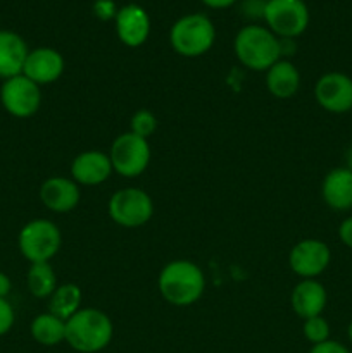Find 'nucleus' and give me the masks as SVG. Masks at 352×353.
Returning <instances> with one entry per match:
<instances>
[{
	"mask_svg": "<svg viewBox=\"0 0 352 353\" xmlns=\"http://www.w3.org/2000/svg\"><path fill=\"white\" fill-rule=\"evenodd\" d=\"M345 168H349L352 171V147L349 148L347 152V165H345Z\"/></svg>",
	"mask_w": 352,
	"mask_h": 353,
	"instance_id": "nucleus-30",
	"label": "nucleus"
},
{
	"mask_svg": "<svg viewBox=\"0 0 352 353\" xmlns=\"http://www.w3.org/2000/svg\"><path fill=\"white\" fill-rule=\"evenodd\" d=\"M113 336V321L99 309H79L66 321V343L79 353L102 352L109 347Z\"/></svg>",
	"mask_w": 352,
	"mask_h": 353,
	"instance_id": "nucleus-2",
	"label": "nucleus"
},
{
	"mask_svg": "<svg viewBox=\"0 0 352 353\" xmlns=\"http://www.w3.org/2000/svg\"><path fill=\"white\" fill-rule=\"evenodd\" d=\"M113 171L109 154L102 150L81 152L71 164V178L83 186L102 185L110 178Z\"/></svg>",
	"mask_w": 352,
	"mask_h": 353,
	"instance_id": "nucleus-14",
	"label": "nucleus"
},
{
	"mask_svg": "<svg viewBox=\"0 0 352 353\" xmlns=\"http://www.w3.org/2000/svg\"><path fill=\"white\" fill-rule=\"evenodd\" d=\"M321 196L330 209L345 212L352 209V171L349 168H335L321 183Z\"/></svg>",
	"mask_w": 352,
	"mask_h": 353,
	"instance_id": "nucleus-17",
	"label": "nucleus"
},
{
	"mask_svg": "<svg viewBox=\"0 0 352 353\" xmlns=\"http://www.w3.org/2000/svg\"><path fill=\"white\" fill-rule=\"evenodd\" d=\"M157 288L162 299L176 307H188L199 302L206 292V278L195 262L178 259L161 269Z\"/></svg>",
	"mask_w": 352,
	"mask_h": 353,
	"instance_id": "nucleus-1",
	"label": "nucleus"
},
{
	"mask_svg": "<svg viewBox=\"0 0 352 353\" xmlns=\"http://www.w3.org/2000/svg\"><path fill=\"white\" fill-rule=\"evenodd\" d=\"M62 243L61 230L48 219H33L24 224L17 236L21 255L30 264L48 262L59 252Z\"/></svg>",
	"mask_w": 352,
	"mask_h": 353,
	"instance_id": "nucleus-5",
	"label": "nucleus"
},
{
	"mask_svg": "<svg viewBox=\"0 0 352 353\" xmlns=\"http://www.w3.org/2000/svg\"><path fill=\"white\" fill-rule=\"evenodd\" d=\"M81 290L72 283H66L55 288L48 299V312L61 317L62 321H68L81 309Z\"/></svg>",
	"mask_w": 352,
	"mask_h": 353,
	"instance_id": "nucleus-21",
	"label": "nucleus"
},
{
	"mask_svg": "<svg viewBox=\"0 0 352 353\" xmlns=\"http://www.w3.org/2000/svg\"><path fill=\"white\" fill-rule=\"evenodd\" d=\"M302 333L309 343H323V341L330 340V324L323 316L309 317V319L304 321Z\"/></svg>",
	"mask_w": 352,
	"mask_h": 353,
	"instance_id": "nucleus-24",
	"label": "nucleus"
},
{
	"mask_svg": "<svg viewBox=\"0 0 352 353\" xmlns=\"http://www.w3.org/2000/svg\"><path fill=\"white\" fill-rule=\"evenodd\" d=\"M10 290H12V281L6 272H0V299H7Z\"/></svg>",
	"mask_w": 352,
	"mask_h": 353,
	"instance_id": "nucleus-28",
	"label": "nucleus"
},
{
	"mask_svg": "<svg viewBox=\"0 0 352 353\" xmlns=\"http://www.w3.org/2000/svg\"><path fill=\"white\" fill-rule=\"evenodd\" d=\"M26 285L31 295L37 296V299H50V295L57 288L54 268L48 262L31 264L26 276Z\"/></svg>",
	"mask_w": 352,
	"mask_h": 353,
	"instance_id": "nucleus-22",
	"label": "nucleus"
},
{
	"mask_svg": "<svg viewBox=\"0 0 352 353\" xmlns=\"http://www.w3.org/2000/svg\"><path fill=\"white\" fill-rule=\"evenodd\" d=\"M262 17L282 40L300 37L309 26V9L304 0H266Z\"/></svg>",
	"mask_w": 352,
	"mask_h": 353,
	"instance_id": "nucleus-6",
	"label": "nucleus"
},
{
	"mask_svg": "<svg viewBox=\"0 0 352 353\" xmlns=\"http://www.w3.org/2000/svg\"><path fill=\"white\" fill-rule=\"evenodd\" d=\"M347 336H349V340H351V343H352V321H351V323H349V327H347Z\"/></svg>",
	"mask_w": 352,
	"mask_h": 353,
	"instance_id": "nucleus-31",
	"label": "nucleus"
},
{
	"mask_svg": "<svg viewBox=\"0 0 352 353\" xmlns=\"http://www.w3.org/2000/svg\"><path fill=\"white\" fill-rule=\"evenodd\" d=\"M64 57L55 48L40 47L30 50L24 62L23 74L38 86L57 81L64 72Z\"/></svg>",
	"mask_w": 352,
	"mask_h": 353,
	"instance_id": "nucleus-13",
	"label": "nucleus"
},
{
	"mask_svg": "<svg viewBox=\"0 0 352 353\" xmlns=\"http://www.w3.org/2000/svg\"><path fill=\"white\" fill-rule=\"evenodd\" d=\"M155 130H157V117H155L148 109H140L131 116V121H130L131 133L148 140V138L155 133Z\"/></svg>",
	"mask_w": 352,
	"mask_h": 353,
	"instance_id": "nucleus-23",
	"label": "nucleus"
},
{
	"mask_svg": "<svg viewBox=\"0 0 352 353\" xmlns=\"http://www.w3.org/2000/svg\"><path fill=\"white\" fill-rule=\"evenodd\" d=\"M30 333L37 343L43 347H55L66 341V321L50 312H43L31 321Z\"/></svg>",
	"mask_w": 352,
	"mask_h": 353,
	"instance_id": "nucleus-20",
	"label": "nucleus"
},
{
	"mask_svg": "<svg viewBox=\"0 0 352 353\" xmlns=\"http://www.w3.org/2000/svg\"><path fill=\"white\" fill-rule=\"evenodd\" d=\"M28 45L17 33L9 30H0V78H14L23 74L24 62H26Z\"/></svg>",
	"mask_w": 352,
	"mask_h": 353,
	"instance_id": "nucleus-18",
	"label": "nucleus"
},
{
	"mask_svg": "<svg viewBox=\"0 0 352 353\" xmlns=\"http://www.w3.org/2000/svg\"><path fill=\"white\" fill-rule=\"evenodd\" d=\"M0 103L7 114L26 119L35 116L41 105V90L24 74L6 79L0 86Z\"/></svg>",
	"mask_w": 352,
	"mask_h": 353,
	"instance_id": "nucleus-9",
	"label": "nucleus"
},
{
	"mask_svg": "<svg viewBox=\"0 0 352 353\" xmlns=\"http://www.w3.org/2000/svg\"><path fill=\"white\" fill-rule=\"evenodd\" d=\"M202 2L211 9H226V7L233 6L237 0H202Z\"/></svg>",
	"mask_w": 352,
	"mask_h": 353,
	"instance_id": "nucleus-29",
	"label": "nucleus"
},
{
	"mask_svg": "<svg viewBox=\"0 0 352 353\" xmlns=\"http://www.w3.org/2000/svg\"><path fill=\"white\" fill-rule=\"evenodd\" d=\"M81 199L79 185L72 178L54 176L45 179L40 186V200L48 210L57 214L71 212Z\"/></svg>",
	"mask_w": 352,
	"mask_h": 353,
	"instance_id": "nucleus-15",
	"label": "nucleus"
},
{
	"mask_svg": "<svg viewBox=\"0 0 352 353\" xmlns=\"http://www.w3.org/2000/svg\"><path fill=\"white\" fill-rule=\"evenodd\" d=\"M116 33L121 43L137 48L147 41L150 34V17L137 3H128L116 12Z\"/></svg>",
	"mask_w": 352,
	"mask_h": 353,
	"instance_id": "nucleus-12",
	"label": "nucleus"
},
{
	"mask_svg": "<svg viewBox=\"0 0 352 353\" xmlns=\"http://www.w3.org/2000/svg\"><path fill=\"white\" fill-rule=\"evenodd\" d=\"M235 54L251 71H268L282 57V40L269 28L248 24L235 37Z\"/></svg>",
	"mask_w": 352,
	"mask_h": 353,
	"instance_id": "nucleus-3",
	"label": "nucleus"
},
{
	"mask_svg": "<svg viewBox=\"0 0 352 353\" xmlns=\"http://www.w3.org/2000/svg\"><path fill=\"white\" fill-rule=\"evenodd\" d=\"M216 28L204 14H188L176 21L169 31V43L183 57H200L213 48Z\"/></svg>",
	"mask_w": 352,
	"mask_h": 353,
	"instance_id": "nucleus-4",
	"label": "nucleus"
},
{
	"mask_svg": "<svg viewBox=\"0 0 352 353\" xmlns=\"http://www.w3.org/2000/svg\"><path fill=\"white\" fill-rule=\"evenodd\" d=\"M16 321V314H14L12 305L7 302V299H0V336L9 333Z\"/></svg>",
	"mask_w": 352,
	"mask_h": 353,
	"instance_id": "nucleus-25",
	"label": "nucleus"
},
{
	"mask_svg": "<svg viewBox=\"0 0 352 353\" xmlns=\"http://www.w3.org/2000/svg\"><path fill=\"white\" fill-rule=\"evenodd\" d=\"M338 238H340V241L345 247L352 250V216H349L347 219L340 223V226H338Z\"/></svg>",
	"mask_w": 352,
	"mask_h": 353,
	"instance_id": "nucleus-27",
	"label": "nucleus"
},
{
	"mask_svg": "<svg viewBox=\"0 0 352 353\" xmlns=\"http://www.w3.org/2000/svg\"><path fill=\"white\" fill-rule=\"evenodd\" d=\"M309 353H351L349 348L345 345H342L340 341H335V340H326L323 343H317L313 345Z\"/></svg>",
	"mask_w": 352,
	"mask_h": 353,
	"instance_id": "nucleus-26",
	"label": "nucleus"
},
{
	"mask_svg": "<svg viewBox=\"0 0 352 353\" xmlns=\"http://www.w3.org/2000/svg\"><path fill=\"white\" fill-rule=\"evenodd\" d=\"M109 157L117 174L124 178H137L150 164V145L148 140L128 131L113 141Z\"/></svg>",
	"mask_w": 352,
	"mask_h": 353,
	"instance_id": "nucleus-8",
	"label": "nucleus"
},
{
	"mask_svg": "<svg viewBox=\"0 0 352 353\" xmlns=\"http://www.w3.org/2000/svg\"><path fill=\"white\" fill-rule=\"evenodd\" d=\"M314 99L330 114L352 112V78L338 71L326 72L316 81Z\"/></svg>",
	"mask_w": 352,
	"mask_h": 353,
	"instance_id": "nucleus-11",
	"label": "nucleus"
},
{
	"mask_svg": "<svg viewBox=\"0 0 352 353\" xmlns=\"http://www.w3.org/2000/svg\"><path fill=\"white\" fill-rule=\"evenodd\" d=\"M109 216L123 228H140L154 216V202L150 195L141 188L117 190L109 200Z\"/></svg>",
	"mask_w": 352,
	"mask_h": 353,
	"instance_id": "nucleus-7",
	"label": "nucleus"
},
{
	"mask_svg": "<svg viewBox=\"0 0 352 353\" xmlns=\"http://www.w3.org/2000/svg\"><path fill=\"white\" fill-rule=\"evenodd\" d=\"M331 262V250L324 241L306 238L290 250V269L302 279H316L323 274Z\"/></svg>",
	"mask_w": 352,
	"mask_h": 353,
	"instance_id": "nucleus-10",
	"label": "nucleus"
},
{
	"mask_svg": "<svg viewBox=\"0 0 352 353\" xmlns=\"http://www.w3.org/2000/svg\"><path fill=\"white\" fill-rule=\"evenodd\" d=\"M266 88L275 99H292L300 88V72L290 61H282L266 71Z\"/></svg>",
	"mask_w": 352,
	"mask_h": 353,
	"instance_id": "nucleus-19",
	"label": "nucleus"
},
{
	"mask_svg": "<svg viewBox=\"0 0 352 353\" xmlns=\"http://www.w3.org/2000/svg\"><path fill=\"white\" fill-rule=\"evenodd\" d=\"M292 309L302 321L323 314L328 303L326 288L317 279H300L292 290Z\"/></svg>",
	"mask_w": 352,
	"mask_h": 353,
	"instance_id": "nucleus-16",
	"label": "nucleus"
}]
</instances>
